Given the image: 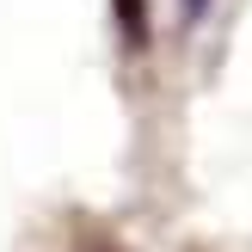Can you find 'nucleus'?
I'll return each instance as SVG.
<instances>
[{"label": "nucleus", "instance_id": "1", "mask_svg": "<svg viewBox=\"0 0 252 252\" xmlns=\"http://www.w3.org/2000/svg\"><path fill=\"white\" fill-rule=\"evenodd\" d=\"M209 6H216V0H179V12H185V25H203V19H209Z\"/></svg>", "mask_w": 252, "mask_h": 252}]
</instances>
